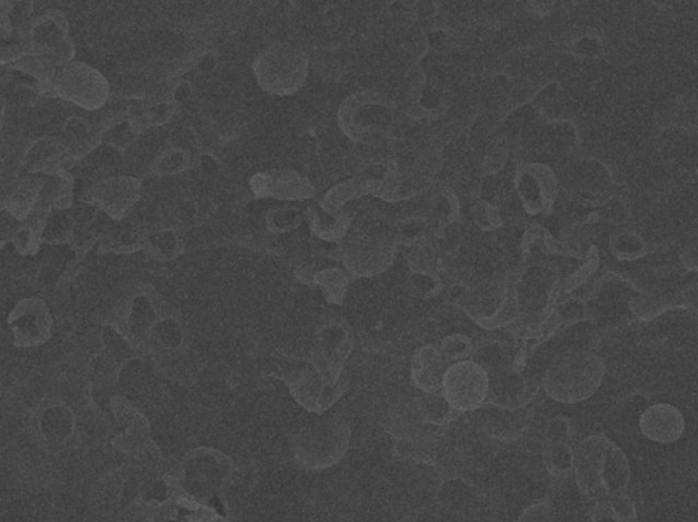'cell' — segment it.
Returning a JSON list of instances; mask_svg holds the SVG:
<instances>
[{
	"label": "cell",
	"mask_w": 698,
	"mask_h": 522,
	"mask_svg": "<svg viewBox=\"0 0 698 522\" xmlns=\"http://www.w3.org/2000/svg\"><path fill=\"white\" fill-rule=\"evenodd\" d=\"M573 473L579 492L594 502L625 492L632 479L628 456L605 435L576 443Z\"/></svg>",
	"instance_id": "obj_1"
},
{
	"label": "cell",
	"mask_w": 698,
	"mask_h": 522,
	"mask_svg": "<svg viewBox=\"0 0 698 522\" xmlns=\"http://www.w3.org/2000/svg\"><path fill=\"white\" fill-rule=\"evenodd\" d=\"M606 366L589 349L572 348L555 355L542 379L550 399L562 405H578L601 388Z\"/></svg>",
	"instance_id": "obj_2"
},
{
	"label": "cell",
	"mask_w": 698,
	"mask_h": 522,
	"mask_svg": "<svg viewBox=\"0 0 698 522\" xmlns=\"http://www.w3.org/2000/svg\"><path fill=\"white\" fill-rule=\"evenodd\" d=\"M235 478L233 460L213 448H197L183 457L176 479L185 500L209 507L213 498L223 500Z\"/></svg>",
	"instance_id": "obj_3"
},
{
	"label": "cell",
	"mask_w": 698,
	"mask_h": 522,
	"mask_svg": "<svg viewBox=\"0 0 698 522\" xmlns=\"http://www.w3.org/2000/svg\"><path fill=\"white\" fill-rule=\"evenodd\" d=\"M351 440V426L345 419L327 418L300 429L289 449L301 470L324 471L345 460Z\"/></svg>",
	"instance_id": "obj_4"
},
{
	"label": "cell",
	"mask_w": 698,
	"mask_h": 522,
	"mask_svg": "<svg viewBox=\"0 0 698 522\" xmlns=\"http://www.w3.org/2000/svg\"><path fill=\"white\" fill-rule=\"evenodd\" d=\"M309 61L306 53L287 43L266 46L253 62V73L258 85L275 96L297 93L307 76Z\"/></svg>",
	"instance_id": "obj_5"
},
{
	"label": "cell",
	"mask_w": 698,
	"mask_h": 522,
	"mask_svg": "<svg viewBox=\"0 0 698 522\" xmlns=\"http://www.w3.org/2000/svg\"><path fill=\"white\" fill-rule=\"evenodd\" d=\"M641 288L623 275L608 272L594 284L593 290L585 296L589 320L605 326H618L636 322L633 316L635 302Z\"/></svg>",
	"instance_id": "obj_6"
},
{
	"label": "cell",
	"mask_w": 698,
	"mask_h": 522,
	"mask_svg": "<svg viewBox=\"0 0 698 522\" xmlns=\"http://www.w3.org/2000/svg\"><path fill=\"white\" fill-rule=\"evenodd\" d=\"M167 313L162 296L155 290L144 288L130 294L111 326L135 349L147 352L153 331Z\"/></svg>",
	"instance_id": "obj_7"
},
{
	"label": "cell",
	"mask_w": 698,
	"mask_h": 522,
	"mask_svg": "<svg viewBox=\"0 0 698 522\" xmlns=\"http://www.w3.org/2000/svg\"><path fill=\"white\" fill-rule=\"evenodd\" d=\"M110 82L99 70L84 62H71L58 69L53 96L85 111H99L109 103Z\"/></svg>",
	"instance_id": "obj_8"
},
{
	"label": "cell",
	"mask_w": 698,
	"mask_h": 522,
	"mask_svg": "<svg viewBox=\"0 0 698 522\" xmlns=\"http://www.w3.org/2000/svg\"><path fill=\"white\" fill-rule=\"evenodd\" d=\"M490 377L475 361L455 362L443 378L442 394L460 414L475 413L489 401Z\"/></svg>",
	"instance_id": "obj_9"
},
{
	"label": "cell",
	"mask_w": 698,
	"mask_h": 522,
	"mask_svg": "<svg viewBox=\"0 0 698 522\" xmlns=\"http://www.w3.org/2000/svg\"><path fill=\"white\" fill-rule=\"evenodd\" d=\"M69 33L68 17L59 10L47 11L34 18L29 27V49L34 55L47 58L61 69L74 62L75 45Z\"/></svg>",
	"instance_id": "obj_10"
},
{
	"label": "cell",
	"mask_w": 698,
	"mask_h": 522,
	"mask_svg": "<svg viewBox=\"0 0 698 522\" xmlns=\"http://www.w3.org/2000/svg\"><path fill=\"white\" fill-rule=\"evenodd\" d=\"M355 337L351 326L345 322H332L317 332V344L309 364L329 384H339L346 376V361L351 355Z\"/></svg>",
	"instance_id": "obj_11"
},
{
	"label": "cell",
	"mask_w": 698,
	"mask_h": 522,
	"mask_svg": "<svg viewBox=\"0 0 698 522\" xmlns=\"http://www.w3.org/2000/svg\"><path fill=\"white\" fill-rule=\"evenodd\" d=\"M571 189L575 198L587 207H606L617 194V180L610 166L596 158H582L572 165Z\"/></svg>",
	"instance_id": "obj_12"
},
{
	"label": "cell",
	"mask_w": 698,
	"mask_h": 522,
	"mask_svg": "<svg viewBox=\"0 0 698 522\" xmlns=\"http://www.w3.org/2000/svg\"><path fill=\"white\" fill-rule=\"evenodd\" d=\"M8 324L14 344L20 348L43 346L52 337V314L40 296H29L18 302L9 314Z\"/></svg>",
	"instance_id": "obj_13"
},
{
	"label": "cell",
	"mask_w": 698,
	"mask_h": 522,
	"mask_svg": "<svg viewBox=\"0 0 698 522\" xmlns=\"http://www.w3.org/2000/svg\"><path fill=\"white\" fill-rule=\"evenodd\" d=\"M86 195L82 200L96 206L112 221L121 222L127 219L129 213L137 206L142 195V181L134 176H110L89 187Z\"/></svg>",
	"instance_id": "obj_14"
},
{
	"label": "cell",
	"mask_w": 698,
	"mask_h": 522,
	"mask_svg": "<svg viewBox=\"0 0 698 522\" xmlns=\"http://www.w3.org/2000/svg\"><path fill=\"white\" fill-rule=\"evenodd\" d=\"M289 392L306 411L324 414L329 411L346 395L349 387L347 375L339 384H329L312 366L306 365L287 377Z\"/></svg>",
	"instance_id": "obj_15"
},
{
	"label": "cell",
	"mask_w": 698,
	"mask_h": 522,
	"mask_svg": "<svg viewBox=\"0 0 698 522\" xmlns=\"http://www.w3.org/2000/svg\"><path fill=\"white\" fill-rule=\"evenodd\" d=\"M576 427L569 418L554 417L543 432V464L554 478H567L575 464Z\"/></svg>",
	"instance_id": "obj_16"
},
{
	"label": "cell",
	"mask_w": 698,
	"mask_h": 522,
	"mask_svg": "<svg viewBox=\"0 0 698 522\" xmlns=\"http://www.w3.org/2000/svg\"><path fill=\"white\" fill-rule=\"evenodd\" d=\"M111 403L112 413L121 429L115 440L116 448L134 456L135 459H145L155 449V443L151 438L150 422L122 397H115Z\"/></svg>",
	"instance_id": "obj_17"
},
{
	"label": "cell",
	"mask_w": 698,
	"mask_h": 522,
	"mask_svg": "<svg viewBox=\"0 0 698 522\" xmlns=\"http://www.w3.org/2000/svg\"><path fill=\"white\" fill-rule=\"evenodd\" d=\"M490 377L489 401L491 406L507 411H516L534 399L537 387L526 378L519 367Z\"/></svg>",
	"instance_id": "obj_18"
},
{
	"label": "cell",
	"mask_w": 698,
	"mask_h": 522,
	"mask_svg": "<svg viewBox=\"0 0 698 522\" xmlns=\"http://www.w3.org/2000/svg\"><path fill=\"white\" fill-rule=\"evenodd\" d=\"M638 426H640L641 435L649 441L670 445L681 440L686 420L678 407L670 403H656L641 414Z\"/></svg>",
	"instance_id": "obj_19"
},
{
	"label": "cell",
	"mask_w": 698,
	"mask_h": 522,
	"mask_svg": "<svg viewBox=\"0 0 698 522\" xmlns=\"http://www.w3.org/2000/svg\"><path fill=\"white\" fill-rule=\"evenodd\" d=\"M75 415L61 403H49L33 417V435L51 448H62L75 432Z\"/></svg>",
	"instance_id": "obj_20"
},
{
	"label": "cell",
	"mask_w": 698,
	"mask_h": 522,
	"mask_svg": "<svg viewBox=\"0 0 698 522\" xmlns=\"http://www.w3.org/2000/svg\"><path fill=\"white\" fill-rule=\"evenodd\" d=\"M250 188L257 198L277 200H304L312 194L309 181L292 170L261 171L252 177Z\"/></svg>",
	"instance_id": "obj_21"
},
{
	"label": "cell",
	"mask_w": 698,
	"mask_h": 522,
	"mask_svg": "<svg viewBox=\"0 0 698 522\" xmlns=\"http://www.w3.org/2000/svg\"><path fill=\"white\" fill-rule=\"evenodd\" d=\"M451 365L440 346L425 344L412 355L410 370L412 383L423 394L441 392L443 378Z\"/></svg>",
	"instance_id": "obj_22"
},
{
	"label": "cell",
	"mask_w": 698,
	"mask_h": 522,
	"mask_svg": "<svg viewBox=\"0 0 698 522\" xmlns=\"http://www.w3.org/2000/svg\"><path fill=\"white\" fill-rule=\"evenodd\" d=\"M147 231L135 221L124 219L112 222L99 244L105 253L130 254L142 251L146 246Z\"/></svg>",
	"instance_id": "obj_23"
},
{
	"label": "cell",
	"mask_w": 698,
	"mask_h": 522,
	"mask_svg": "<svg viewBox=\"0 0 698 522\" xmlns=\"http://www.w3.org/2000/svg\"><path fill=\"white\" fill-rule=\"evenodd\" d=\"M43 186V175L23 177L4 199L3 211L10 213L18 222H27L38 210Z\"/></svg>",
	"instance_id": "obj_24"
},
{
	"label": "cell",
	"mask_w": 698,
	"mask_h": 522,
	"mask_svg": "<svg viewBox=\"0 0 698 522\" xmlns=\"http://www.w3.org/2000/svg\"><path fill=\"white\" fill-rule=\"evenodd\" d=\"M59 139L69 158H81L102 144L103 135L94 134L91 123L85 117L73 116L64 123L62 136Z\"/></svg>",
	"instance_id": "obj_25"
},
{
	"label": "cell",
	"mask_w": 698,
	"mask_h": 522,
	"mask_svg": "<svg viewBox=\"0 0 698 522\" xmlns=\"http://www.w3.org/2000/svg\"><path fill=\"white\" fill-rule=\"evenodd\" d=\"M471 359L481 365L491 376L519 367L520 349L509 346L507 343L484 341L475 344Z\"/></svg>",
	"instance_id": "obj_26"
},
{
	"label": "cell",
	"mask_w": 698,
	"mask_h": 522,
	"mask_svg": "<svg viewBox=\"0 0 698 522\" xmlns=\"http://www.w3.org/2000/svg\"><path fill=\"white\" fill-rule=\"evenodd\" d=\"M64 158L68 156L61 139L41 138L28 147L25 156H23V165H25L29 175H44L47 171L62 166Z\"/></svg>",
	"instance_id": "obj_27"
},
{
	"label": "cell",
	"mask_w": 698,
	"mask_h": 522,
	"mask_svg": "<svg viewBox=\"0 0 698 522\" xmlns=\"http://www.w3.org/2000/svg\"><path fill=\"white\" fill-rule=\"evenodd\" d=\"M384 427L398 440L415 435L419 430L424 429L425 425L420 415L419 400L410 399L398 403L389 408Z\"/></svg>",
	"instance_id": "obj_28"
},
{
	"label": "cell",
	"mask_w": 698,
	"mask_h": 522,
	"mask_svg": "<svg viewBox=\"0 0 698 522\" xmlns=\"http://www.w3.org/2000/svg\"><path fill=\"white\" fill-rule=\"evenodd\" d=\"M589 522H633L637 520V509L626 492H618L595 501L589 509Z\"/></svg>",
	"instance_id": "obj_29"
},
{
	"label": "cell",
	"mask_w": 698,
	"mask_h": 522,
	"mask_svg": "<svg viewBox=\"0 0 698 522\" xmlns=\"http://www.w3.org/2000/svg\"><path fill=\"white\" fill-rule=\"evenodd\" d=\"M145 251L162 263L179 258L185 251L181 230L168 227L147 231Z\"/></svg>",
	"instance_id": "obj_30"
},
{
	"label": "cell",
	"mask_w": 698,
	"mask_h": 522,
	"mask_svg": "<svg viewBox=\"0 0 698 522\" xmlns=\"http://www.w3.org/2000/svg\"><path fill=\"white\" fill-rule=\"evenodd\" d=\"M608 249L619 261H637L648 257L649 246L635 229H615L608 241Z\"/></svg>",
	"instance_id": "obj_31"
},
{
	"label": "cell",
	"mask_w": 698,
	"mask_h": 522,
	"mask_svg": "<svg viewBox=\"0 0 698 522\" xmlns=\"http://www.w3.org/2000/svg\"><path fill=\"white\" fill-rule=\"evenodd\" d=\"M32 2H2L0 3V29L2 40L13 38L16 34H28L32 23Z\"/></svg>",
	"instance_id": "obj_32"
},
{
	"label": "cell",
	"mask_w": 698,
	"mask_h": 522,
	"mask_svg": "<svg viewBox=\"0 0 698 522\" xmlns=\"http://www.w3.org/2000/svg\"><path fill=\"white\" fill-rule=\"evenodd\" d=\"M49 216L43 213H33L27 222L20 225L16 230L11 244L21 257H35L40 252L43 242V228L45 219Z\"/></svg>",
	"instance_id": "obj_33"
},
{
	"label": "cell",
	"mask_w": 698,
	"mask_h": 522,
	"mask_svg": "<svg viewBox=\"0 0 698 522\" xmlns=\"http://www.w3.org/2000/svg\"><path fill=\"white\" fill-rule=\"evenodd\" d=\"M420 415L425 426H445L454 422L460 413L451 406L442 390L418 397Z\"/></svg>",
	"instance_id": "obj_34"
},
{
	"label": "cell",
	"mask_w": 698,
	"mask_h": 522,
	"mask_svg": "<svg viewBox=\"0 0 698 522\" xmlns=\"http://www.w3.org/2000/svg\"><path fill=\"white\" fill-rule=\"evenodd\" d=\"M74 221L70 211L53 210L47 217L43 228V242L51 247L69 246L74 233Z\"/></svg>",
	"instance_id": "obj_35"
},
{
	"label": "cell",
	"mask_w": 698,
	"mask_h": 522,
	"mask_svg": "<svg viewBox=\"0 0 698 522\" xmlns=\"http://www.w3.org/2000/svg\"><path fill=\"white\" fill-rule=\"evenodd\" d=\"M601 257L599 251L595 247L591 248L588 253L585 254L582 265L573 272L569 276L560 281L558 286V300L565 299L567 294L575 293L577 289L587 284L591 278L599 269ZM558 302V301H557Z\"/></svg>",
	"instance_id": "obj_36"
},
{
	"label": "cell",
	"mask_w": 698,
	"mask_h": 522,
	"mask_svg": "<svg viewBox=\"0 0 698 522\" xmlns=\"http://www.w3.org/2000/svg\"><path fill=\"white\" fill-rule=\"evenodd\" d=\"M192 166V157L185 148L171 147L153 159L152 171L156 176H175L186 171Z\"/></svg>",
	"instance_id": "obj_37"
},
{
	"label": "cell",
	"mask_w": 698,
	"mask_h": 522,
	"mask_svg": "<svg viewBox=\"0 0 698 522\" xmlns=\"http://www.w3.org/2000/svg\"><path fill=\"white\" fill-rule=\"evenodd\" d=\"M315 283L324 289L328 301L332 302V304L341 305L345 302L348 278L341 270L329 269L319 271L315 276Z\"/></svg>",
	"instance_id": "obj_38"
},
{
	"label": "cell",
	"mask_w": 698,
	"mask_h": 522,
	"mask_svg": "<svg viewBox=\"0 0 698 522\" xmlns=\"http://www.w3.org/2000/svg\"><path fill=\"white\" fill-rule=\"evenodd\" d=\"M301 213L291 206H277L265 217L266 228L274 234H286L299 227Z\"/></svg>",
	"instance_id": "obj_39"
},
{
	"label": "cell",
	"mask_w": 698,
	"mask_h": 522,
	"mask_svg": "<svg viewBox=\"0 0 698 522\" xmlns=\"http://www.w3.org/2000/svg\"><path fill=\"white\" fill-rule=\"evenodd\" d=\"M170 519L160 510L146 505L140 500L127 503L117 510L111 522H168Z\"/></svg>",
	"instance_id": "obj_40"
},
{
	"label": "cell",
	"mask_w": 698,
	"mask_h": 522,
	"mask_svg": "<svg viewBox=\"0 0 698 522\" xmlns=\"http://www.w3.org/2000/svg\"><path fill=\"white\" fill-rule=\"evenodd\" d=\"M140 126L129 118L120 123L112 124L110 128L103 130V144L120 148L124 153L126 148L133 144L135 136H137Z\"/></svg>",
	"instance_id": "obj_41"
},
{
	"label": "cell",
	"mask_w": 698,
	"mask_h": 522,
	"mask_svg": "<svg viewBox=\"0 0 698 522\" xmlns=\"http://www.w3.org/2000/svg\"><path fill=\"white\" fill-rule=\"evenodd\" d=\"M440 347L442 354L445 355V358L453 365L455 362L471 358L475 344L472 343L469 336L453 334L446 336Z\"/></svg>",
	"instance_id": "obj_42"
},
{
	"label": "cell",
	"mask_w": 698,
	"mask_h": 522,
	"mask_svg": "<svg viewBox=\"0 0 698 522\" xmlns=\"http://www.w3.org/2000/svg\"><path fill=\"white\" fill-rule=\"evenodd\" d=\"M199 213L197 201L191 198L176 200L171 207V218L174 219L173 227L179 230L193 228L198 222Z\"/></svg>",
	"instance_id": "obj_43"
},
{
	"label": "cell",
	"mask_w": 698,
	"mask_h": 522,
	"mask_svg": "<svg viewBox=\"0 0 698 522\" xmlns=\"http://www.w3.org/2000/svg\"><path fill=\"white\" fill-rule=\"evenodd\" d=\"M183 515L181 522H228L215 509L198 503L182 501Z\"/></svg>",
	"instance_id": "obj_44"
},
{
	"label": "cell",
	"mask_w": 698,
	"mask_h": 522,
	"mask_svg": "<svg viewBox=\"0 0 698 522\" xmlns=\"http://www.w3.org/2000/svg\"><path fill=\"white\" fill-rule=\"evenodd\" d=\"M603 51L602 35L597 32L588 31L578 35L573 41V52L579 58L594 59Z\"/></svg>",
	"instance_id": "obj_45"
},
{
	"label": "cell",
	"mask_w": 698,
	"mask_h": 522,
	"mask_svg": "<svg viewBox=\"0 0 698 522\" xmlns=\"http://www.w3.org/2000/svg\"><path fill=\"white\" fill-rule=\"evenodd\" d=\"M123 159V152L111 145L100 144L91 154V161L99 169H114L120 166Z\"/></svg>",
	"instance_id": "obj_46"
},
{
	"label": "cell",
	"mask_w": 698,
	"mask_h": 522,
	"mask_svg": "<svg viewBox=\"0 0 698 522\" xmlns=\"http://www.w3.org/2000/svg\"><path fill=\"white\" fill-rule=\"evenodd\" d=\"M175 114V105L170 101H162L156 103L142 112V122L150 124V126H163L168 123Z\"/></svg>",
	"instance_id": "obj_47"
},
{
	"label": "cell",
	"mask_w": 698,
	"mask_h": 522,
	"mask_svg": "<svg viewBox=\"0 0 698 522\" xmlns=\"http://www.w3.org/2000/svg\"><path fill=\"white\" fill-rule=\"evenodd\" d=\"M679 261H681L685 271L698 274V231L685 240L681 252H679Z\"/></svg>",
	"instance_id": "obj_48"
},
{
	"label": "cell",
	"mask_w": 698,
	"mask_h": 522,
	"mask_svg": "<svg viewBox=\"0 0 698 522\" xmlns=\"http://www.w3.org/2000/svg\"><path fill=\"white\" fill-rule=\"evenodd\" d=\"M513 522H553L552 503L544 500L524 510L517 521Z\"/></svg>",
	"instance_id": "obj_49"
},
{
	"label": "cell",
	"mask_w": 698,
	"mask_h": 522,
	"mask_svg": "<svg viewBox=\"0 0 698 522\" xmlns=\"http://www.w3.org/2000/svg\"><path fill=\"white\" fill-rule=\"evenodd\" d=\"M689 310H694L698 316V282L689 289Z\"/></svg>",
	"instance_id": "obj_50"
},
{
	"label": "cell",
	"mask_w": 698,
	"mask_h": 522,
	"mask_svg": "<svg viewBox=\"0 0 698 522\" xmlns=\"http://www.w3.org/2000/svg\"><path fill=\"white\" fill-rule=\"evenodd\" d=\"M199 165L201 168H203L205 171H208V174L217 168L216 159L211 156H204L203 158H201Z\"/></svg>",
	"instance_id": "obj_51"
},
{
	"label": "cell",
	"mask_w": 698,
	"mask_h": 522,
	"mask_svg": "<svg viewBox=\"0 0 698 522\" xmlns=\"http://www.w3.org/2000/svg\"><path fill=\"white\" fill-rule=\"evenodd\" d=\"M188 93H191V86H188V83L183 82L179 86L175 88V98L179 101L186 100Z\"/></svg>",
	"instance_id": "obj_52"
},
{
	"label": "cell",
	"mask_w": 698,
	"mask_h": 522,
	"mask_svg": "<svg viewBox=\"0 0 698 522\" xmlns=\"http://www.w3.org/2000/svg\"><path fill=\"white\" fill-rule=\"evenodd\" d=\"M215 59H213L212 56H205L203 59V61H201L199 63V67L203 70H211L213 67H215Z\"/></svg>",
	"instance_id": "obj_53"
},
{
	"label": "cell",
	"mask_w": 698,
	"mask_h": 522,
	"mask_svg": "<svg viewBox=\"0 0 698 522\" xmlns=\"http://www.w3.org/2000/svg\"><path fill=\"white\" fill-rule=\"evenodd\" d=\"M475 522H495V521L491 519H481V520H476Z\"/></svg>",
	"instance_id": "obj_54"
},
{
	"label": "cell",
	"mask_w": 698,
	"mask_h": 522,
	"mask_svg": "<svg viewBox=\"0 0 698 522\" xmlns=\"http://www.w3.org/2000/svg\"><path fill=\"white\" fill-rule=\"evenodd\" d=\"M633 522H647V521H638V520H636V521H633Z\"/></svg>",
	"instance_id": "obj_55"
}]
</instances>
